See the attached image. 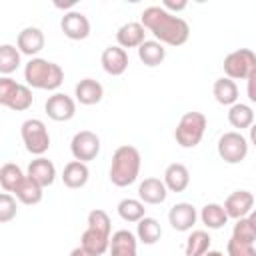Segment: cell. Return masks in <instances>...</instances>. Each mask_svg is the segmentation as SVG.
I'll return each mask as SVG.
<instances>
[{"mask_svg":"<svg viewBox=\"0 0 256 256\" xmlns=\"http://www.w3.org/2000/svg\"><path fill=\"white\" fill-rule=\"evenodd\" d=\"M140 22L150 34H154V38L160 44L182 46L190 38L188 22L176 14H170L162 6H148L140 14Z\"/></svg>","mask_w":256,"mask_h":256,"instance_id":"1","label":"cell"},{"mask_svg":"<svg viewBox=\"0 0 256 256\" xmlns=\"http://www.w3.org/2000/svg\"><path fill=\"white\" fill-rule=\"evenodd\" d=\"M140 164H142V158L136 146H130V144L118 146L110 162V172H108L110 182L118 188H126L134 184L140 174Z\"/></svg>","mask_w":256,"mask_h":256,"instance_id":"2","label":"cell"},{"mask_svg":"<svg viewBox=\"0 0 256 256\" xmlns=\"http://www.w3.org/2000/svg\"><path fill=\"white\" fill-rule=\"evenodd\" d=\"M110 216L100 210V208H94L90 210L88 214V226L86 230L82 232V238H80V246L92 254V256H102L108 248H110Z\"/></svg>","mask_w":256,"mask_h":256,"instance_id":"3","label":"cell"},{"mask_svg":"<svg viewBox=\"0 0 256 256\" xmlns=\"http://www.w3.org/2000/svg\"><path fill=\"white\" fill-rule=\"evenodd\" d=\"M24 80L36 90H58L64 82V70L46 58H30L24 66Z\"/></svg>","mask_w":256,"mask_h":256,"instance_id":"4","label":"cell"},{"mask_svg":"<svg viewBox=\"0 0 256 256\" xmlns=\"http://www.w3.org/2000/svg\"><path fill=\"white\" fill-rule=\"evenodd\" d=\"M206 116L202 112H186L182 114L180 122L176 124L174 138L176 144L182 148H194L200 144L204 132H206Z\"/></svg>","mask_w":256,"mask_h":256,"instance_id":"5","label":"cell"},{"mask_svg":"<svg viewBox=\"0 0 256 256\" xmlns=\"http://www.w3.org/2000/svg\"><path fill=\"white\" fill-rule=\"evenodd\" d=\"M34 96L28 84H18L8 76L0 78V104L14 110V112H24L32 106Z\"/></svg>","mask_w":256,"mask_h":256,"instance_id":"6","label":"cell"},{"mask_svg":"<svg viewBox=\"0 0 256 256\" xmlns=\"http://www.w3.org/2000/svg\"><path fill=\"white\" fill-rule=\"evenodd\" d=\"M20 136L26 150L34 156H42L50 148V134L40 118H28L20 126Z\"/></svg>","mask_w":256,"mask_h":256,"instance_id":"7","label":"cell"},{"mask_svg":"<svg viewBox=\"0 0 256 256\" xmlns=\"http://www.w3.org/2000/svg\"><path fill=\"white\" fill-rule=\"evenodd\" d=\"M224 74L230 80H248L256 70V52L250 48H238L224 58Z\"/></svg>","mask_w":256,"mask_h":256,"instance_id":"8","label":"cell"},{"mask_svg":"<svg viewBox=\"0 0 256 256\" xmlns=\"http://www.w3.org/2000/svg\"><path fill=\"white\" fill-rule=\"evenodd\" d=\"M216 148H218V156L226 164H240L248 156V140L236 130L224 132L218 138V146Z\"/></svg>","mask_w":256,"mask_h":256,"instance_id":"9","label":"cell"},{"mask_svg":"<svg viewBox=\"0 0 256 256\" xmlns=\"http://www.w3.org/2000/svg\"><path fill=\"white\" fill-rule=\"evenodd\" d=\"M70 152L74 160H80L86 164L100 154V138L92 130H80L70 140Z\"/></svg>","mask_w":256,"mask_h":256,"instance_id":"10","label":"cell"},{"mask_svg":"<svg viewBox=\"0 0 256 256\" xmlns=\"http://www.w3.org/2000/svg\"><path fill=\"white\" fill-rule=\"evenodd\" d=\"M44 110L48 114L50 120L54 122H68L74 118L76 114V102L72 96L64 94V92H54L52 96H48Z\"/></svg>","mask_w":256,"mask_h":256,"instance_id":"11","label":"cell"},{"mask_svg":"<svg viewBox=\"0 0 256 256\" xmlns=\"http://www.w3.org/2000/svg\"><path fill=\"white\" fill-rule=\"evenodd\" d=\"M60 28H62L64 36L70 40H84L90 36V20L78 10L64 12V16L60 20Z\"/></svg>","mask_w":256,"mask_h":256,"instance_id":"12","label":"cell"},{"mask_svg":"<svg viewBox=\"0 0 256 256\" xmlns=\"http://www.w3.org/2000/svg\"><path fill=\"white\" fill-rule=\"evenodd\" d=\"M100 64H102V70L110 76H122L128 68V52L114 44V46H106L102 50V56H100Z\"/></svg>","mask_w":256,"mask_h":256,"instance_id":"13","label":"cell"},{"mask_svg":"<svg viewBox=\"0 0 256 256\" xmlns=\"http://www.w3.org/2000/svg\"><path fill=\"white\" fill-rule=\"evenodd\" d=\"M224 210H226L228 218H234V220L246 218L254 210V194L248 192V190H236V192H232L224 200Z\"/></svg>","mask_w":256,"mask_h":256,"instance_id":"14","label":"cell"},{"mask_svg":"<svg viewBox=\"0 0 256 256\" xmlns=\"http://www.w3.org/2000/svg\"><path fill=\"white\" fill-rule=\"evenodd\" d=\"M198 220V212L190 202H178L168 210V222L176 232H188Z\"/></svg>","mask_w":256,"mask_h":256,"instance_id":"15","label":"cell"},{"mask_svg":"<svg viewBox=\"0 0 256 256\" xmlns=\"http://www.w3.org/2000/svg\"><path fill=\"white\" fill-rule=\"evenodd\" d=\"M46 44V38H44V32L36 26H26L18 32V38H16V48L20 50V54H26L30 58H36V54L44 48Z\"/></svg>","mask_w":256,"mask_h":256,"instance_id":"16","label":"cell"},{"mask_svg":"<svg viewBox=\"0 0 256 256\" xmlns=\"http://www.w3.org/2000/svg\"><path fill=\"white\" fill-rule=\"evenodd\" d=\"M26 176L32 178L38 186L46 188V186H52L54 180H56V166L52 164V160H48L44 156H38L28 164V174Z\"/></svg>","mask_w":256,"mask_h":256,"instance_id":"17","label":"cell"},{"mask_svg":"<svg viewBox=\"0 0 256 256\" xmlns=\"http://www.w3.org/2000/svg\"><path fill=\"white\" fill-rule=\"evenodd\" d=\"M116 42L124 50L126 48H140L146 42V28L142 26V22H126L118 28Z\"/></svg>","mask_w":256,"mask_h":256,"instance_id":"18","label":"cell"},{"mask_svg":"<svg viewBox=\"0 0 256 256\" xmlns=\"http://www.w3.org/2000/svg\"><path fill=\"white\" fill-rule=\"evenodd\" d=\"M166 196H168V188L160 178H144L138 186V198L144 204H152V206L162 204Z\"/></svg>","mask_w":256,"mask_h":256,"instance_id":"19","label":"cell"},{"mask_svg":"<svg viewBox=\"0 0 256 256\" xmlns=\"http://www.w3.org/2000/svg\"><path fill=\"white\" fill-rule=\"evenodd\" d=\"M138 238L130 230H116L110 238V256H138Z\"/></svg>","mask_w":256,"mask_h":256,"instance_id":"20","label":"cell"},{"mask_svg":"<svg viewBox=\"0 0 256 256\" xmlns=\"http://www.w3.org/2000/svg\"><path fill=\"white\" fill-rule=\"evenodd\" d=\"M74 96H76V100H78L80 104H84V106H94V104H98V102L102 100L104 88H102V84H100L98 80H94V78H82V80L74 86Z\"/></svg>","mask_w":256,"mask_h":256,"instance_id":"21","label":"cell"},{"mask_svg":"<svg viewBox=\"0 0 256 256\" xmlns=\"http://www.w3.org/2000/svg\"><path fill=\"white\" fill-rule=\"evenodd\" d=\"M162 180L170 192H184L190 184V172L182 162H172L166 166Z\"/></svg>","mask_w":256,"mask_h":256,"instance_id":"22","label":"cell"},{"mask_svg":"<svg viewBox=\"0 0 256 256\" xmlns=\"http://www.w3.org/2000/svg\"><path fill=\"white\" fill-rule=\"evenodd\" d=\"M88 178H90V170L80 160H70L62 170V182L66 188H72V190L86 186Z\"/></svg>","mask_w":256,"mask_h":256,"instance_id":"23","label":"cell"},{"mask_svg":"<svg viewBox=\"0 0 256 256\" xmlns=\"http://www.w3.org/2000/svg\"><path fill=\"white\" fill-rule=\"evenodd\" d=\"M138 58L144 66L148 68H156L164 62L166 58V48L164 44H160L158 40H146L140 48H138Z\"/></svg>","mask_w":256,"mask_h":256,"instance_id":"24","label":"cell"},{"mask_svg":"<svg viewBox=\"0 0 256 256\" xmlns=\"http://www.w3.org/2000/svg\"><path fill=\"white\" fill-rule=\"evenodd\" d=\"M212 94H214L216 102L222 104V106H234L238 102V86H236L234 80H230L226 76L214 80Z\"/></svg>","mask_w":256,"mask_h":256,"instance_id":"25","label":"cell"},{"mask_svg":"<svg viewBox=\"0 0 256 256\" xmlns=\"http://www.w3.org/2000/svg\"><path fill=\"white\" fill-rule=\"evenodd\" d=\"M200 220H202V224H204L208 230H220V228L228 222V214H226V210H224L222 204L210 202V204L202 206V210H200Z\"/></svg>","mask_w":256,"mask_h":256,"instance_id":"26","label":"cell"},{"mask_svg":"<svg viewBox=\"0 0 256 256\" xmlns=\"http://www.w3.org/2000/svg\"><path fill=\"white\" fill-rule=\"evenodd\" d=\"M160 236H162V226H160V222L156 218L144 216L136 224V238H138V242L152 246V244H156L160 240Z\"/></svg>","mask_w":256,"mask_h":256,"instance_id":"27","label":"cell"},{"mask_svg":"<svg viewBox=\"0 0 256 256\" xmlns=\"http://www.w3.org/2000/svg\"><path fill=\"white\" fill-rule=\"evenodd\" d=\"M116 210L124 222H136L138 224L146 216V208H144V202L140 198H122L118 202Z\"/></svg>","mask_w":256,"mask_h":256,"instance_id":"28","label":"cell"},{"mask_svg":"<svg viewBox=\"0 0 256 256\" xmlns=\"http://www.w3.org/2000/svg\"><path fill=\"white\" fill-rule=\"evenodd\" d=\"M228 122L232 128H236V132H240V130L250 128L254 124V112L248 104L236 102L234 106L228 108Z\"/></svg>","mask_w":256,"mask_h":256,"instance_id":"29","label":"cell"},{"mask_svg":"<svg viewBox=\"0 0 256 256\" xmlns=\"http://www.w3.org/2000/svg\"><path fill=\"white\" fill-rule=\"evenodd\" d=\"M42 190H44L42 186H38L32 178L26 176V178L18 184V188L14 190V194H16V198H18L22 204H26V206H34V204H38V202L42 200V196H44Z\"/></svg>","mask_w":256,"mask_h":256,"instance_id":"30","label":"cell"},{"mask_svg":"<svg viewBox=\"0 0 256 256\" xmlns=\"http://www.w3.org/2000/svg\"><path fill=\"white\" fill-rule=\"evenodd\" d=\"M210 250V236L206 230H192L186 238L184 254L186 256H204Z\"/></svg>","mask_w":256,"mask_h":256,"instance_id":"31","label":"cell"},{"mask_svg":"<svg viewBox=\"0 0 256 256\" xmlns=\"http://www.w3.org/2000/svg\"><path fill=\"white\" fill-rule=\"evenodd\" d=\"M24 178L26 176H24V172L18 164H12V162L2 164V168H0V186H2L4 192H14Z\"/></svg>","mask_w":256,"mask_h":256,"instance_id":"32","label":"cell"},{"mask_svg":"<svg viewBox=\"0 0 256 256\" xmlns=\"http://www.w3.org/2000/svg\"><path fill=\"white\" fill-rule=\"evenodd\" d=\"M20 66V50L12 44L0 46V74L8 76Z\"/></svg>","mask_w":256,"mask_h":256,"instance_id":"33","label":"cell"},{"mask_svg":"<svg viewBox=\"0 0 256 256\" xmlns=\"http://www.w3.org/2000/svg\"><path fill=\"white\" fill-rule=\"evenodd\" d=\"M232 238L234 240H240V242H248V244H254L256 242V228H254V224L250 222L248 216L236 220V224L232 228Z\"/></svg>","mask_w":256,"mask_h":256,"instance_id":"34","label":"cell"},{"mask_svg":"<svg viewBox=\"0 0 256 256\" xmlns=\"http://www.w3.org/2000/svg\"><path fill=\"white\" fill-rule=\"evenodd\" d=\"M16 198L10 194V192H2L0 194V222L6 224L10 222L12 218H16Z\"/></svg>","mask_w":256,"mask_h":256,"instance_id":"35","label":"cell"},{"mask_svg":"<svg viewBox=\"0 0 256 256\" xmlns=\"http://www.w3.org/2000/svg\"><path fill=\"white\" fill-rule=\"evenodd\" d=\"M226 252H228V256H256V248H254V244L240 242V240H234V238L228 240Z\"/></svg>","mask_w":256,"mask_h":256,"instance_id":"36","label":"cell"},{"mask_svg":"<svg viewBox=\"0 0 256 256\" xmlns=\"http://www.w3.org/2000/svg\"><path fill=\"white\" fill-rule=\"evenodd\" d=\"M186 6H188V2H186V0H178V2H172V0H164V2H162V8H164V10H168L170 14L186 10Z\"/></svg>","mask_w":256,"mask_h":256,"instance_id":"37","label":"cell"},{"mask_svg":"<svg viewBox=\"0 0 256 256\" xmlns=\"http://www.w3.org/2000/svg\"><path fill=\"white\" fill-rule=\"evenodd\" d=\"M246 94H248V100L256 104V70L246 80Z\"/></svg>","mask_w":256,"mask_h":256,"instance_id":"38","label":"cell"},{"mask_svg":"<svg viewBox=\"0 0 256 256\" xmlns=\"http://www.w3.org/2000/svg\"><path fill=\"white\" fill-rule=\"evenodd\" d=\"M70 256H92V254H88V252H86L82 246H78V248H74V250L70 252Z\"/></svg>","mask_w":256,"mask_h":256,"instance_id":"39","label":"cell"},{"mask_svg":"<svg viewBox=\"0 0 256 256\" xmlns=\"http://www.w3.org/2000/svg\"><path fill=\"white\" fill-rule=\"evenodd\" d=\"M248 130H250V142H252V144H254V148H256V122H254Z\"/></svg>","mask_w":256,"mask_h":256,"instance_id":"40","label":"cell"},{"mask_svg":"<svg viewBox=\"0 0 256 256\" xmlns=\"http://www.w3.org/2000/svg\"><path fill=\"white\" fill-rule=\"evenodd\" d=\"M248 218H250V222H252V224H254V228H256V208H254V210L248 214Z\"/></svg>","mask_w":256,"mask_h":256,"instance_id":"41","label":"cell"},{"mask_svg":"<svg viewBox=\"0 0 256 256\" xmlns=\"http://www.w3.org/2000/svg\"><path fill=\"white\" fill-rule=\"evenodd\" d=\"M204 256H224V254H222V252H218V250H208Z\"/></svg>","mask_w":256,"mask_h":256,"instance_id":"42","label":"cell"}]
</instances>
